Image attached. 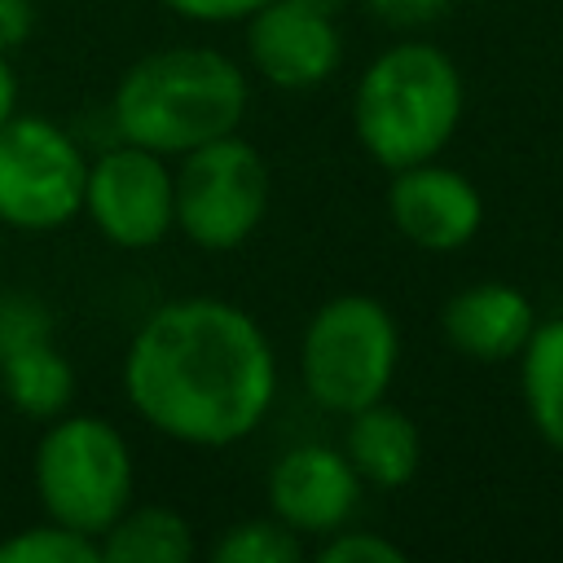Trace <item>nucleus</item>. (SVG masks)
Wrapping results in <instances>:
<instances>
[{
	"mask_svg": "<svg viewBox=\"0 0 563 563\" xmlns=\"http://www.w3.org/2000/svg\"><path fill=\"white\" fill-rule=\"evenodd\" d=\"M123 391L141 422L194 449L246 440L277 400L264 325L216 295L158 303L123 352Z\"/></svg>",
	"mask_w": 563,
	"mask_h": 563,
	"instance_id": "1",
	"label": "nucleus"
},
{
	"mask_svg": "<svg viewBox=\"0 0 563 563\" xmlns=\"http://www.w3.org/2000/svg\"><path fill=\"white\" fill-rule=\"evenodd\" d=\"M251 106L246 70L207 44H172L136 57L110 97L119 141H136L163 158L242 128Z\"/></svg>",
	"mask_w": 563,
	"mask_h": 563,
	"instance_id": "2",
	"label": "nucleus"
},
{
	"mask_svg": "<svg viewBox=\"0 0 563 563\" xmlns=\"http://www.w3.org/2000/svg\"><path fill=\"white\" fill-rule=\"evenodd\" d=\"M462 70L431 40L387 44L352 88V132L361 150L396 172L440 158L462 123Z\"/></svg>",
	"mask_w": 563,
	"mask_h": 563,
	"instance_id": "3",
	"label": "nucleus"
},
{
	"mask_svg": "<svg viewBox=\"0 0 563 563\" xmlns=\"http://www.w3.org/2000/svg\"><path fill=\"white\" fill-rule=\"evenodd\" d=\"M31 479L44 519L101 537L132 506V488H136L132 444L101 413L48 418L35 444Z\"/></svg>",
	"mask_w": 563,
	"mask_h": 563,
	"instance_id": "4",
	"label": "nucleus"
},
{
	"mask_svg": "<svg viewBox=\"0 0 563 563\" xmlns=\"http://www.w3.org/2000/svg\"><path fill=\"white\" fill-rule=\"evenodd\" d=\"M396 369L400 325L383 299L334 295L308 317L299 339V378L325 413L347 418L374 400H387Z\"/></svg>",
	"mask_w": 563,
	"mask_h": 563,
	"instance_id": "5",
	"label": "nucleus"
},
{
	"mask_svg": "<svg viewBox=\"0 0 563 563\" xmlns=\"http://www.w3.org/2000/svg\"><path fill=\"white\" fill-rule=\"evenodd\" d=\"M176 180V229L202 251L242 246L268 216L273 176L264 154L242 136H216L180 154Z\"/></svg>",
	"mask_w": 563,
	"mask_h": 563,
	"instance_id": "6",
	"label": "nucleus"
},
{
	"mask_svg": "<svg viewBox=\"0 0 563 563\" xmlns=\"http://www.w3.org/2000/svg\"><path fill=\"white\" fill-rule=\"evenodd\" d=\"M88 154L44 114H9L0 123V224L53 233L84 216Z\"/></svg>",
	"mask_w": 563,
	"mask_h": 563,
	"instance_id": "7",
	"label": "nucleus"
},
{
	"mask_svg": "<svg viewBox=\"0 0 563 563\" xmlns=\"http://www.w3.org/2000/svg\"><path fill=\"white\" fill-rule=\"evenodd\" d=\"M84 216L123 251L158 246L176 229V180L167 158L136 141H119L88 158Z\"/></svg>",
	"mask_w": 563,
	"mask_h": 563,
	"instance_id": "8",
	"label": "nucleus"
},
{
	"mask_svg": "<svg viewBox=\"0 0 563 563\" xmlns=\"http://www.w3.org/2000/svg\"><path fill=\"white\" fill-rule=\"evenodd\" d=\"M387 220L418 251H462L484 224V198L471 176L440 158L396 167L387 180Z\"/></svg>",
	"mask_w": 563,
	"mask_h": 563,
	"instance_id": "9",
	"label": "nucleus"
},
{
	"mask_svg": "<svg viewBox=\"0 0 563 563\" xmlns=\"http://www.w3.org/2000/svg\"><path fill=\"white\" fill-rule=\"evenodd\" d=\"M246 57L273 88L303 92L339 70L343 35L330 13L299 0H268L246 18Z\"/></svg>",
	"mask_w": 563,
	"mask_h": 563,
	"instance_id": "10",
	"label": "nucleus"
},
{
	"mask_svg": "<svg viewBox=\"0 0 563 563\" xmlns=\"http://www.w3.org/2000/svg\"><path fill=\"white\" fill-rule=\"evenodd\" d=\"M361 475L334 444H295L268 471V515L299 537H330L361 506Z\"/></svg>",
	"mask_w": 563,
	"mask_h": 563,
	"instance_id": "11",
	"label": "nucleus"
},
{
	"mask_svg": "<svg viewBox=\"0 0 563 563\" xmlns=\"http://www.w3.org/2000/svg\"><path fill=\"white\" fill-rule=\"evenodd\" d=\"M532 299L510 282H475L444 299L440 330L449 347L475 365H501L523 352V343L537 330Z\"/></svg>",
	"mask_w": 563,
	"mask_h": 563,
	"instance_id": "12",
	"label": "nucleus"
},
{
	"mask_svg": "<svg viewBox=\"0 0 563 563\" xmlns=\"http://www.w3.org/2000/svg\"><path fill=\"white\" fill-rule=\"evenodd\" d=\"M343 453L361 484L369 488H405L418 475L422 462V435L413 418L387 400H374L356 413H347Z\"/></svg>",
	"mask_w": 563,
	"mask_h": 563,
	"instance_id": "13",
	"label": "nucleus"
},
{
	"mask_svg": "<svg viewBox=\"0 0 563 563\" xmlns=\"http://www.w3.org/2000/svg\"><path fill=\"white\" fill-rule=\"evenodd\" d=\"M515 361H519V387L532 431L554 453H563V312L537 321L532 339Z\"/></svg>",
	"mask_w": 563,
	"mask_h": 563,
	"instance_id": "14",
	"label": "nucleus"
},
{
	"mask_svg": "<svg viewBox=\"0 0 563 563\" xmlns=\"http://www.w3.org/2000/svg\"><path fill=\"white\" fill-rule=\"evenodd\" d=\"M101 563H185L194 528L172 506H128L101 537Z\"/></svg>",
	"mask_w": 563,
	"mask_h": 563,
	"instance_id": "15",
	"label": "nucleus"
},
{
	"mask_svg": "<svg viewBox=\"0 0 563 563\" xmlns=\"http://www.w3.org/2000/svg\"><path fill=\"white\" fill-rule=\"evenodd\" d=\"M0 391L26 418H62L75 400V369L53 347V339L31 343L0 361Z\"/></svg>",
	"mask_w": 563,
	"mask_h": 563,
	"instance_id": "16",
	"label": "nucleus"
},
{
	"mask_svg": "<svg viewBox=\"0 0 563 563\" xmlns=\"http://www.w3.org/2000/svg\"><path fill=\"white\" fill-rule=\"evenodd\" d=\"M211 559L216 563H299L303 537L273 515L268 519H242L216 537Z\"/></svg>",
	"mask_w": 563,
	"mask_h": 563,
	"instance_id": "17",
	"label": "nucleus"
},
{
	"mask_svg": "<svg viewBox=\"0 0 563 563\" xmlns=\"http://www.w3.org/2000/svg\"><path fill=\"white\" fill-rule=\"evenodd\" d=\"M0 563H101V545L57 519L0 537Z\"/></svg>",
	"mask_w": 563,
	"mask_h": 563,
	"instance_id": "18",
	"label": "nucleus"
},
{
	"mask_svg": "<svg viewBox=\"0 0 563 563\" xmlns=\"http://www.w3.org/2000/svg\"><path fill=\"white\" fill-rule=\"evenodd\" d=\"M44 339H53L48 303L31 290H4L0 295V361L31 343H44Z\"/></svg>",
	"mask_w": 563,
	"mask_h": 563,
	"instance_id": "19",
	"label": "nucleus"
},
{
	"mask_svg": "<svg viewBox=\"0 0 563 563\" xmlns=\"http://www.w3.org/2000/svg\"><path fill=\"white\" fill-rule=\"evenodd\" d=\"M321 563H405V550L383 537V532H369V528H334L330 537H321V550H317Z\"/></svg>",
	"mask_w": 563,
	"mask_h": 563,
	"instance_id": "20",
	"label": "nucleus"
},
{
	"mask_svg": "<svg viewBox=\"0 0 563 563\" xmlns=\"http://www.w3.org/2000/svg\"><path fill=\"white\" fill-rule=\"evenodd\" d=\"M163 9H172L176 18L185 22H198V26H224V22H246L260 4L268 0H158Z\"/></svg>",
	"mask_w": 563,
	"mask_h": 563,
	"instance_id": "21",
	"label": "nucleus"
},
{
	"mask_svg": "<svg viewBox=\"0 0 563 563\" xmlns=\"http://www.w3.org/2000/svg\"><path fill=\"white\" fill-rule=\"evenodd\" d=\"M365 4V13H374L383 26H391V31H418V26H431L444 9H449V0H361Z\"/></svg>",
	"mask_w": 563,
	"mask_h": 563,
	"instance_id": "22",
	"label": "nucleus"
},
{
	"mask_svg": "<svg viewBox=\"0 0 563 563\" xmlns=\"http://www.w3.org/2000/svg\"><path fill=\"white\" fill-rule=\"evenodd\" d=\"M35 31V4L31 0H0V53H13Z\"/></svg>",
	"mask_w": 563,
	"mask_h": 563,
	"instance_id": "23",
	"label": "nucleus"
},
{
	"mask_svg": "<svg viewBox=\"0 0 563 563\" xmlns=\"http://www.w3.org/2000/svg\"><path fill=\"white\" fill-rule=\"evenodd\" d=\"M18 114V70L9 66V53H0V123Z\"/></svg>",
	"mask_w": 563,
	"mask_h": 563,
	"instance_id": "24",
	"label": "nucleus"
},
{
	"mask_svg": "<svg viewBox=\"0 0 563 563\" xmlns=\"http://www.w3.org/2000/svg\"><path fill=\"white\" fill-rule=\"evenodd\" d=\"M299 4H308V9H317V13H330V18H334L347 0H299Z\"/></svg>",
	"mask_w": 563,
	"mask_h": 563,
	"instance_id": "25",
	"label": "nucleus"
}]
</instances>
